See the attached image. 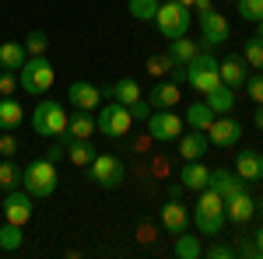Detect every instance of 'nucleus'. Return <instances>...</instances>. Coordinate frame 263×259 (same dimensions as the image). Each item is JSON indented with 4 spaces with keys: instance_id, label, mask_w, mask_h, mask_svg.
Returning a JSON list of instances; mask_svg holds the SVG:
<instances>
[{
    "instance_id": "obj_33",
    "label": "nucleus",
    "mask_w": 263,
    "mask_h": 259,
    "mask_svg": "<svg viewBox=\"0 0 263 259\" xmlns=\"http://www.w3.org/2000/svg\"><path fill=\"white\" fill-rule=\"evenodd\" d=\"M21 182V168L11 158H0V189H14Z\"/></svg>"
},
{
    "instance_id": "obj_11",
    "label": "nucleus",
    "mask_w": 263,
    "mask_h": 259,
    "mask_svg": "<svg viewBox=\"0 0 263 259\" xmlns=\"http://www.w3.org/2000/svg\"><path fill=\"white\" fill-rule=\"evenodd\" d=\"M228 32H232V25H228V18H224L221 11H207V14H200V39L207 49H214V46H221L224 39H228Z\"/></svg>"
},
{
    "instance_id": "obj_40",
    "label": "nucleus",
    "mask_w": 263,
    "mask_h": 259,
    "mask_svg": "<svg viewBox=\"0 0 263 259\" xmlns=\"http://www.w3.org/2000/svg\"><path fill=\"white\" fill-rule=\"evenodd\" d=\"M18 91V70H0V98Z\"/></svg>"
},
{
    "instance_id": "obj_6",
    "label": "nucleus",
    "mask_w": 263,
    "mask_h": 259,
    "mask_svg": "<svg viewBox=\"0 0 263 259\" xmlns=\"http://www.w3.org/2000/svg\"><path fill=\"white\" fill-rule=\"evenodd\" d=\"M186 84L197 91V95H207L221 84V74H218V60L211 53H197L193 60L186 63Z\"/></svg>"
},
{
    "instance_id": "obj_49",
    "label": "nucleus",
    "mask_w": 263,
    "mask_h": 259,
    "mask_svg": "<svg viewBox=\"0 0 263 259\" xmlns=\"http://www.w3.org/2000/svg\"><path fill=\"white\" fill-rule=\"evenodd\" d=\"M176 4H182V7H193V0H176Z\"/></svg>"
},
{
    "instance_id": "obj_10",
    "label": "nucleus",
    "mask_w": 263,
    "mask_h": 259,
    "mask_svg": "<svg viewBox=\"0 0 263 259\" xmlns=\"http://www.w3.org/2000/svg\"><path fill=\"white\" fill-rule=\"evenodd\" d=\"M207 140H211V147H235L239 140H242V123L232 119V116H214V123L207 126Z\"/></svg>"
},
{
    "instance_id": "obj_39",
    "label": "nucleus",
    "mask_w": 263,
    "mask_h": 259,
    "mask_svg": "<svg viewBox=\"0 0 263 259\" xmlns=\"http://www.w3.org/2000/svg\"><path fill=\"white\" fill-rule=\"evenodd\" d=\"M42 158H49L53 165H57V161H63V158H67V140H63V137H53V144L42 151Z\"/></svg>"
},
{
    "instance_id": "obj_5",
    "label": "nucleus",
    "mask_w": 263,
    "mask_h": 259,
    "mask_svg": "<svg viewBox=\"0 0 263 259\" xmlns=\"http://www.w3.org/2000/svg\"><path fill=\"white\" fill-rule=\"evenodd\" d=\"M151 25L158 28L162 39H179V35L190 32L193 14H190V7H182V4H176V0H165V4H158V14H155Z\"/></svg>"
},
{
    "instance_id": "obj_41",
    "label": "nucleus",
    "mask_w": 263,
    "mask_h": 259,
    "mask_svg": "<svg viewBox=\"0 0 263 259\" xmlns=\"http://www.w3.org/2000/svg\"><path fill=\"white\" fill-rule=\"evenodd\" d=\"M18 154V140L11 137V130H0V158H14Z\"/></svg>"
},
{
    "instance_id": "obj_42",
    "label": "nucleus",
    "mask_w": 263,
    "mask_h": 259,
    "mask_svg": "<svg viewBox=\"0 0 263 259\" xmlns=\"http://www.w3.org/2000/svg\"><path fill=\"white\" fill-rule=\"evenodd\" d=\"M126 109H130V119H134V123H147V116H151V105H147V98L134 102V105H126Z\"/></svg>"
},
{
    "instance_id": "obj_16",
    "label": "nucleus",
    "mask_w": 263,
    "mask_h": 259,
    "mask_svg": "<svg viewBox=\"0 0 263 259\" xmlns=\"http://www.w3.org/2000/svg\"><path fill=\"white\" fill-rule=\"evenodd\" d=\"M162 228L168 231V235H182V231H190V214H186V207H182L176 196L162 207Z\"/></svg>"
},
{
    "instance_id": "obj_3",
    "label": "nucleus",
    "mask_w": 263,
    "mask_h": 259,
    "mask_svg": "<svg viewBox=\"0 0 263 259\" xmlns=\"http://www.w3.org/2000/svg\"><path fill=\"white\" fill-rule=\"evenodd\" d=\"M197 231L200 235H221L224 231V200L214 193V189H200V196H197Z\"/></svg>"
},
{
    "instance_id": "obj_35",
    "label": "nucleus",
    "mask_w": 263,
    "mask_h": 259,
    "mask_svg": "<svg viewBox=\"0 0 263 259\" xmlns=\"http://www.w3.org/2000/svg\"><path fill=\"white\" fill-rule=\"evenodd\" d=\"M25 49H28V56H46V49H49V35L46 32H28V39H25Z\"/></svg>"
},
{
    "instance_id": "obj_28",
    "label": "nucleus",
    "mask_w": 263,
    "mask_h": 259,
    "mask_svg": "<svg viewBox=\"0 0 263 259\" xmlns=\"http://www.w3.org/2000/svg\"><path fill=\"white\" fill-rule=\"evenodd\" d=\"M200 49H197V42L186 39V35H179V39H168V56H172V63H179V67H186V63L193 60Z\"/></svg>"
},
{
    "instance_id": "obj_50",
    "label": "nucleus",
    "mask_w": 263,
    "mask_h": 259,
    "mask_svg": "<svg viewBox=\"0 0 263 259\" xmlns=\"http://www.w3.org/2000/svg\"><path fill=\"white\" fill-rule=\"evenodd\" d=\"M256 25H260V32H256V35H260V39H263V21H256Z\"/></svg>"
},
{
    "instance_id": "obj_43",
    "label": "nucleus",
    "mask_w": 263,
    "mask_h": 259,
    "mask_svg": "<svg viewBox=\"0 0 263 259\" xmlns=\"http://www.w3.org/2000/svg\"><path fill=\"white\" fill-rule=\"evenodd\" d=\"M203 256H207V259H232V256H235V249H232V245H224V242H214Z\"/></svg>"
},
{
    "instance_id": "obj_45",
    "label": "nucleus",
    "mask_w": 263,
    "mask_h": 259,
    "mask_svg": "<svg viewBox=\"0 0 263 259\" xmlns=\"http://www.w3.org/2000/svg\"><path fill=\"white\" fill-rule=\"evenodd\" d=\"M211 7H214L211 0H193V7H190V11H197V14H207Z\"/></svg>"
},
{
    "instance_id": "obj_25",
    "label": "nucleus",
    "mask_w": 263,
    "mask_h": 259,
    "mask_svg": "<svg viewBox=\"0 0 263 259\" xmlns=\"http://www.w3.org/2000/svg\"><path fill=\"white\" fill-rule=\"evenodd\" d=\"M203 102L214 109V116H228L232 109H235V88H228V84H218L214 91H207Z\"/></svg>"
},
{
    "instance_id": "obj_29",
    "label": "nucleus",
    "mask_w": 263,
    "mask_h": 259,
    "mask_svg": "<svg viewBox=\"0 0 263 259\" xmlns=\"http://www.w3.org/2000/svg\"><path fill=\"white\" fill-rule=\"evenodd\" d=\"M91 133H95V116L88 109H78L67 119V137H91Z\"/></svg>"
},
{
    "instance_id": "obj_23",
    "label": "nucleus",
    "mask_w": 263,
    "mask_h": 259,
    "mask_svg": "<svg viewBox=\"0 0 263 259\" xmlns=\"http://www.w3.org/2000/svg\"><path fill=\"white\" fill-rule=\"evenodd\" d=\"M21 123H25V109H21V102L14 95H4L0 98V130H18Z\"/></svg>"
},
{
    "instance_id": "obj_36",
    "label": "nucleus",
    "mask_w": 263,
    "mask_h": 259,
    "mask_svg": "<svg viewBox=\"0 0 263 259\" xmlns=\"http://www.w3.org/2000/svg\"><path fill=\"white\" fill-rule=\"evenodd\" d=\"M242 21H263V0H235Z\"/></svg>"
},
{
    "instance_id": "obj_7",
    "label": "nucleus",
    "mask_w": 263,
    "mask_h": 259,
    "mask_svg": "<svg viewBox=\"0 0 263 259\" xmlns=\"http://www.w3.org/2000/svg\"><path fill=\"white\" fill-rule=\"evenodd\" d=\"M130 126H134V119H130V109H126L123 102H116V98H109V102L99 109V116H95V130H99V133H105L109 140L126 137V133H130Z\"/></svg>"
},
{
    "instance_id": "obj_2",
    "label": "nucleus",
    "mask_w": 263,
    "mask_h": 259,
    "mask_svg": "<svg viewBox=\"0 0 263 259\" xmlns=\"http://www.w3.org/2000/svg\"><path fill=\"white\" fill-rule=\"evenodd\" d=\"M53 84H57V67L46 56H28L25 67L18 70V88L28 95H46Z\"/></svg>"
},
{
    "instance_id": "obj_26",
    "label": "nucleus",
    "mask_w": 263,
    "mask_h": 259,
    "mask_svg": "<svg viewBox=\"0 0 263 259\" xmlns=\"http://www.w3.org/2000/svg\"><path fill=\"white\" fill-rule=\"evenodd\" d=\"M28 60L25 42H0V70H21Z\"/></svg>"
},
{
    "instance_id": "obj_51",
    "label": "nucleus",
    "mask_w": 263,
    "mask_h": 259,
    "mask_svg": "<svg viewBox=\"0 0 263 259\" xmlns=\"http://www.w3.org/2000/svg\"><path fill=\"white\" fill-rule=\"evenodd\" d=\"M260 182H263V179H260Z\"/></svg>"
},
{
    "instance_id": "obj_4",
    "label": "nucleus",
    "mask_w": 263,
    "mask_h": 259,
    "mask_svg": "<svg viewBox=\"0 0 263 259\" xmlns=\"http://www.w3.org/2000/svg\"><path fill=\"white\" fill-rule=\"evenodd\" d=\"M67 112H63V105L57 98H39V105L32 109V130L39 133V137H63L67 133Z\"/></svg>"
},
{
    "instance_id": "obj_44",
    "label": "nucleus",
    "mask_w": 263,
    "mask_h": 259,
    "mask_svg": "<svg viewBox=\"0 0 263 259\" xmlns=\"http://www.w3.org/2000/svg\"><path fill=\"white\" fill-rule=\"evenodd\" d=\"M235 256H246V259H260V256H256V242H253V238H242V242H239V249H235Z\"/></svg>"
},
{
    "instance_id": "obj_34",
    "label": "nucleus",
    "mask_w": 263,
    "mask_h": 259,
    "mask_svg": "<svg viewBox=\"0 0 263 259\" xmlns=\"http://www.w3.org/2000/svg\"><path fill=\"white\" fill-rule=\"evenodd\" d=\"M242 60L253 67V70H263V39L260 35H253V39L246 42V49H242Z\"/></svg>"
},
{
    "instance_id": "obj_22",
    "label": "nucleus",
    "mask_w": 263,
    "mask_h": 259,
    "mask_svg": "<svg viewBox=\"0 0 263 259\" xmlns=\"http://www.w3.org/2000/svg\"><path fill=\"white\" fill-rule=\"evenodd\" d=\"M179 84H172V81H158L151 91H147V105L151 109H172V105H179Z\"/></svg>"
},
{
    "instance_id": "obj_46",
    "label": "nucleus",
    "mask_w": 263,
    "mask_h": 259,
    "mask_svg": "<svg viewBox=\"0 0 263 259\" xmlns=\"http://www.w3.org/2000/svg\"><path fill=\"white\" fill-rule=\"evenodd\" d=\"M253 242H256V256L263 259V228H260V231H256V235H253Z\"/></svg>"
},
{
    "instance_id": "obj_38",
    "label": "nucleus",
    "mask_w": 263,
    "mask_h": 259,
    "mask_svg": "<svg viewBox=\"0 0 263 259\" xmlns=\"http://www.w3.org/2000/svg\"><path fill=\"white\" fill-rule=\"evenodd\" d=\"M147 70H151L155 77H162V74H168V70H172V56H168V53H155V56L147 60Z\"/></svg>"
},
{
    "instance_id": "obj_12",
    "label": "nucleus",
    "mask_w": 263,
    "mask_h": 259,
    "mask_svg": "<svg viewBox=\"0 0 263 259\" xmlns=\"http://www.w3.org/2000/svg\"><path fill=\"white\" fill-rule=\"evenodd\" d=\"M32 196L25 193V189H11L7 196H4V221H11V224H28L32 221Z\"/></svg>"
},
{
    "instance_id": "obj_32",
    "label": "nucleus",
    "mask_w": 263,
    "mask_h": 259,
    "mask_svg": "<svg viewBox=\"0 0 263 259\" xmlns=\"http://www.w3.org/2000/svg\"><path fill=\"white\" fill-rule=\"evenodd\" d=\"M158 4H162V0H130L126 11H130V18H137V21H155Z\"/></svg>"
},
{
    "instance_id": "obj_1",
    "label": "nucleus",
    "mask_w": 263,
    "mask_h": 259,
    "mask_svg": "<svg viewBox=\"0 0 263 259\" xmlns=\"http://www.w3.org/2000/svg\"><path fill=\"white\" fill-rule=\"evenodd\" d=\"M57 182H60V175H57V165L49 158H35V161H28V165L21 168V189L32 200L53 196V193H57Z\"/></svg>"
},
{
    "instance_id": "obj_21",
    "label": "nucleus",
    "mask_w": 263,
    "mask_h": 259,
    "mask_svg": "<svg viewBox=\"0 0 263 259\" xmlns=\"http://www.w3.org/2000/svg\"><path fill=\"white\" fill-rule=\"evenodd\" d=\"M235 175L249 186V182H260L263 179V154L256 151H239L235 154Z\"/></svg>"
},
{
    "instance_id": "obj_47",
    "label": "nucleus",
    "mask_w": 263,
    "mask_h": 259,
    "mask_svg": "<svg viewBox=\"0 0 263 259\" xmlns=\"http://www.w3.org/2000/svg\"><path fill=\"white\" fill-rule=\"evenodd\" d=\"M253 126H256V130H263V102H260V109H256V116H253Z\"/></svg>"
},
{
    "instance_id": "obj_19",
    "label": "nucleus",
    "mask_w": 263,
    "mask_h": 259,
    "mask_svg": "<svg viewBox=\"0 0 263 259\" xmlns=\"http://www.w3.org/2000/svg\"><path fill=\"white\" fill-rule=\"evenodd\" d=\"M218 74H221V84L242 88L246 77H249V63L242 56H224V60H218Z\"/></svg>"
},
{
    "instance_id": "obj_20",
    "label": "nucleus",
    "mask_w": 263,
    "mask_h": 259,
    "mask_svg": "<svg viewBox=\"0 0 263 259\" xmlns=\"http://www.w3.org/2000/svg\"><path fill=\"white\" fill-rule=\"evenodd\" d=\"M207 179H211V168L200 161H186L179 172V186L182 189H190V193H200V189H207Z\"/></svg>"
},
{
    "instance_id": "obj_13",
    "label": "nucleus",
    "mask_w": 263,
    "mask_h": 259,
    "mask_svg": "<svg viewBox=\"0 0 263 259\" xmlns=\"http://www.w3.org/2000/svg\"><path fill=\"white\" fill-rule=\"evenodd\" d=\"M253 214H256V203L249 196V189H239L235 196L224 200V217L232 221V224H249Z\"/></svg>"
},
{
    "instance_id": "obj_15",
    "label": "nucleus",
    "mask_w": 263,
    "mask_h": 259,
    "mask_svg": "<svg viewBox=\"0 0 263 259\" xmlns=\"http://www.w3.org/2000/svg\"><path fill=\"white\" fill-rule=\"evenodd\" d=\"M207 189H214L221 200L235 196L239 189H246V182L235 175V172H228V168H211V179H207Z\"/></svg>"
},
{
    "instance_id": "obj_27",
    "label": "nucleus",
    "mask_w": 263,
    "mask_h": 259,
    "mask_svg": "<svg viewBox=\"0 0 263 259\" xmlns=\"http://www.w3.org/2000/svg\"><path fill=\"white\" fill-rule=\"evenodd\" d=\"M172 256H176V259H200V256H203V245H200V238H197V235H190V231L176 235Z\"/></svg>"
},
{
    "instance_id": "obj_14",
    "label": "nucleus",
    "mask_w": 263,
    "mask_h": 259,
    "mask_svg": "<svg viewBox=\"0 0 263 259\" xmlns=\"http://www.w3.org/2000/svg\"><path fill=\"white\" fill-rule=\"evenodd\" d=\"M67 102L74 105V109H95L102 102V88L99 84H91V81H74L70 88H67Z\"/></svg>"
},
{
    "instance_id": "obj_37",
    "label": "nucleus",
    "mask_w": 263,
    "mask_h": 259,
    "mask_svg": "<svg viewBox=\"0 0 263 259\" xmlns=\"http://www.w3.org/2000/svg\"><path fill=\"white\" fill-rule=\"evenodd\" d=\"M242 88H246V95H249V102H256V105H260V102H263V70L249 74Z\"/></svg>"
},
{
    "instance_id": "obj_31",
    "label": "nucleus",
    "mask_w": 263,
    "mask_h": 259,
    "mask_svg": "<svg viewBox=\"0 0 263 259\" xmlns=\"http://www.w3.org/2000/svg\"><path fill=\"white\" fill-rule=\"evenodd\" d=\"M112 98L123 102V105L141 102V88H137V81H134V77H120L116 84H112Z\"/></svg>"
},
{
    "instance_id": "obj_8",
    "label": "nucleus",
    "mask_w": 263,
    "mask_h": 259,
    "mask_svg": "<svg viewBox=\"0 0 263 259\" xmlns=\"http://www.w3.org/2000/svg\"><path fill=\"white\" fill-rule=\"evenodd\" d=\"M182 130H186V123L172 109H151V116H147V137L155 140V144H172V140H179Z\"/></svg>"
},
{
    "instance_id": "obj_24",
    "label": "nucleus",
    "mask_w": 263,
    "mask_h": 259,
    "mask_svg": "<svg viewBox=\"0 0 263 259\" xmlns=\"http://www.w3.org/2000/svg\"><path fill=\"white\" fill-rule=\"evenodd\" d=\"M182 123H186L190 130H203V133H207V126L214 123V109H211L207 102H190V105H186Z\"/></svg>"
},
{
    "instance_id": "obj_17",
    "label": "nucleus",
    "mask_w": 263,
    "mask_h": 259,
    "mask_svg": "<svg viewBox=\"0 0 263 259\" xmlns=\"http://www.w3.org/2000/svg\"><path fill=\"white\" fill-rule=\"evenodd\" d=\"M63 140H67V161L70 165H78V168H88L91 161H95V144H91V137H67L63 133Z\"/></svg>"
},
{
    "instance_id": "obj_9",
    "label": "nucleus",
    "mask_w": 263,
    "mask_h": 259,
    "mask_svg": "<svg viewBox=\"0 0 263 259\" xmlns=\"http://www.w3.org/2000/svg\"><path fill=\"white\" fill-rule=\"evenodd\" d=\"M88 175L99 189H120L123 179H126V168L116 154H95V161L88 165Z\"/></svg>"
},
{
    "instance_id": "obj_30",
    "label": "nucleus",
    "mask_w": 263,
    "mask_h": 259,
    "mask_svg": "<svg viewBox=\"0 0 263 259\" xmlns=\"http://www.w3.org/2000/svg\"><path fill=\"white\" fill-rule=\"evenodd\" d=\"M21 245H25L21 224H11V221H4V224H0V252H18Z\"/></svg>"
},
{
    "instance_id": "obj_18",
    "label": "nucleus",
    "mask_w": 263,
    "mask_h": 259,
    "mask_svg": "<svg viewBox=\"0 0 263 259\" xmlns=\"http://www.w3.org/2000/svg\"><path fill=\"white\" fill-rule=\"evenodd\" d=\"M207 151H211V140H207V133H203V130L179 133V154H182V161H200Z\"/></svg>"
},
{
    "instance_id": "obj_48",
    "label": "nucleus",
    "mask_w": 263,
    "mask_h": 259,
    "mask_svg": "<svg viewBox=\"0 0 263 259\" xmlns=\"http://www.w3.org/2000/svg\"><path fill=\"white\" fill-rule=\"evenodd\" d=\"M137 238H144V242H151V238H155V231H151V228H141V231H137Z\"/></svg>"
}]
</instances>
